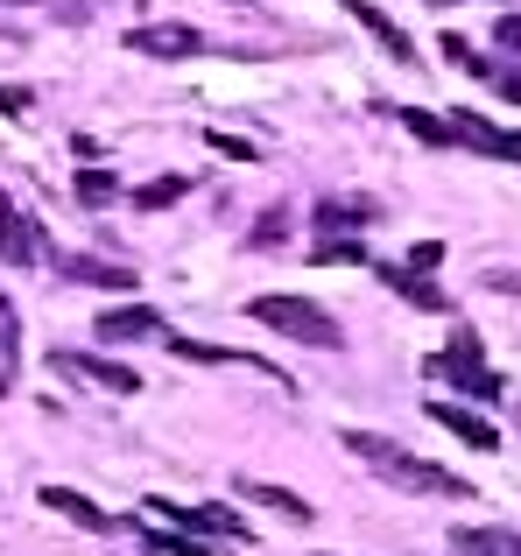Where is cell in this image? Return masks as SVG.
Listing matches in <instances>:
<instances>
[{
  "label": "cell",
  "mask_w": 521,
  "mask_h": 556,
  "mask_svg": "<svg viewBox=\"0 0 521 556\" xmlns=\"http://www.w3.org/2000/svg\"><path fill=\"white\" fill-rule=\"evenodd\" d=\"M494 85H500V92H508L514 106H521V71H494Z\"/></svg>",
  "instance_id": "cell-31"
},
{
  "label": "cell",
  "mask_w": 521,
  "mask_h": 556,
  "mask_svg": "<svg viewBox=\"0 0 521 556\" xmlns=\"http://www.w3.org/2000/svg\"><path fill=\"white\" fill-rule=\"evenodd\" d=\"M113 198H120V177H113V169H78V204L99 212V204H113Z\"/></svg>",
  "instance_id": "cell-20"
},
{
  "label": "cell",
  "mask_w": 521,
  "mask_h": 556,
  "mask_svg": "<svg viewBox=\"0 0 521 556\" xmlns=\"http://www.w3.org/2000/svg\"><path fill=\"white\" fill-rule=\"evenodd\" d=\"M494 42H500V50H521V14H500V22H494Z\"/></svg>",
  "instance_id": "cell-27"
},
{
  "label": "cell",
  "mask_w": 521,
  "mask_h": 556,
  "mask_svg": "<svg viewBox=\"0 0 521 556\" xmlns=\"http://www.w3.org/2000/svg\"><path fill=\"white\" fill-rule=\"evenodd\" d=\"M381 218L373 198H317V232H359Z\"/></svg>",
  "instance_id": "cell-15"
},
{
  "label": "cell",
  "mask_w": 521,
  "mask_h": 556,
  "mask_svg": "<svg viewBox=\"0 0 521 556\" xmlns=\"http://www.w3.org/2000/svg\"><path fill=\"white\" fill-rule=\"evenodd\" d=\"M275 240H282V212H268V218L254 226V247H275Z\"/></svg>",
  "instance_id": "cell-29"
},
{
  "label": "cell",
  "mask_w": 521,
  "mask_h": 556,
  "mask_svg": "<svg viewBox=\"0 0 521 556\" xmlns=\"http://www.w3.org/2000/svg\"><path fill=\"white\" fill-rule=\"evenodd\" d=\"M8 8H28V0H8Z\"/></svg>",
  "instance_id": "cell-34"
},
{
  "label": "cell",
  "mask_w": 521,
  "mask_h": 556,
  "mask_svg": "<svg viewBox=\"0 0 521 556\" xmlns=\"http://www.w3.org/2000/svg\"><path fill=\"white\" fill-rule=\"evenodd\" d=\"M345 451H353L367 472H381L387 486L402 493H430V501H472V486L458 472H444V465L416 458V451H402L395 437H373V430H345Z\"/></svg>",
  "instance_id": "cell-1"
},
{
  "label": "cell",
  "mask_w": 521,
  "mask_h": 556,
  "mask_svg": "<svg viewBox=\"0 0 521 556\" xmlns=\"http://www.w3.org/2000/svg\"><path fill=\"white\" fill-rule=\"evenodd\" d=\"M345 14H353V22L367 28V36L381 42V50L395 56V64H416V42H409V28H402V22H387V14L373 8V0H345Z\"/></svg>",
  "instance_id": "cell-11"
},
{
  "label": "cell",
  "mask_w": 521,
  "mask_h": 556,
  "mask_svg": "<svg viewBox=\"0 0 521 556\" xmlns=\"http://www.w3.org/2000/svg\"><path fill=\"white\" fill-rule=\"evenodd\" d=\"M155 521H169V529H191V535H219V543H247V521L233 515V507H177V501H141Z\"/></svg>",
  "instance_id": "cell-5"
},
{
  "label": "cell",
  "mask_w": 521,
  "mask_h": 556,
  "mask_svg": "<svg viewBox=\"0 0 521 556\" xmlns=\"http://www.w3.org/2000/svg\"><path fill=\"white\" fill-rule=\"evenodd\" d=\"M452 556H521L514 529H452Z\"/></svg>",
  "instance_id": "cell-16"
},
{
  "label": "cell",
  "mask_w": 521,
  "mask_h": 556,
  "mask_svg": "<svg viewBox=\"0 0 521 556\" xmlns=\"http://www.w3.org/2000/svg\"><path fill=\"white\" fill-rule=\"evenodd\" d=\"M212 149H219V155H233V163H254V141H240V135H226V127H212Z\"/></svg>",
  "instance_id": "cell-25"
},
{
  "label": "cell",
  "mask_w": 521,
  "mask_h": 556,
  "mask_svg": "<svg viewBox=\"0 0 521 556\" xmlns=\"http://www.w3.org/2000/svg\"><path fill=\"white\" fill-rule=\"evenodd\" d=\"M56 275H64V282H85V289H135V268L92 261V254H56Z\"/></svg>",
  "instance_id": "cell-13"
},
{
  "label": "cell",
  "mask_w": 521,
  "mask_h": 556,
  "mask_svg": "<svg viewBox=\"0 0 521 556\" xmlns=\"http://www.w3.org/2000/svg\"><path fill=\"white\" fill-rule=\"evenodd\" d=\"M423 408H430V422H444L452 437H466L472 451H500V430L480 416V408H466V402H444V394H430Z\"/></svg>",
  "instance_id": "cell-9"
},
{
  "label": "cell",
  "mask_w": 521,
  "mask_h": 556,
  "mask_svg": "<svg viewBox=\"0 0 521 556\" xmlns=\"http://www.w3.org/2000/svg\"><path fill=\"white\" fill-rule=\"evenodd\" d=\"M402 127H409V135H423L430 149H444V141H452V127H444L430 106H402Z\"/></svg>",
  "instance_id": "cell-22"
},
{
  "label": "cell",
  "mask_w": 521,
  "mask_h": 556,
  "mask_svg": "<svg viewBox=\"0 0 521 556\" xmlns=\"http://www.w3.org/2000/svg\"><path fill=\"white\" fill-rule=\"evenodd\" d=\"M452 141L458 149H480V155H494V163H521V135L514 127H494L486 113H452Z\"/></svg>",
  "instance_id": "cell-7"
},
{
  "label": "cell",
  "mask_w": 521,
  "mask_h": 556,
  "mask_svg": "<svg viewBox=\"0 0 521 556\" xmlns=\"http://www.w3.org/2000/svg\"><path fill=\"white\" fill-rule=\"evenodd\" d=\"M183 190H191V177H155V184H141V190H135V204H141V212H163V204H177V198H183Z\"/></svg>",
  "instance_id": "cell-21"
},
{
  "label": "cell",
  "mask_w": 521,
  "mask_h": 556,
  "mask_svg": "<svg viewBox=\"0 0 521 556\" xmlns=\"http://www.w3.org/2000/svg\"><path fill=\"white\" fill-rule=\"evenodd\" d=\"M163 311H149V303H120V311H106L92 325V339H113V345H127V339H163Z\"/></svg>",
  "instance_id": "cell-10"
},
{
  "label": "cell",
  "mask_w": 521,
  "mask_h": 556,
  "mask_svg": "<svg viewBox=\"0 0 521 556\" xmlns=\"http://www.w3.org/2000/svg\"><path fill=\"white\" fill-rule=\"evenodd\" d=\"M85 8H99V0H78V14H85Z\"/></svg>",
  "instance_id": "cell-32"
},
{
  "label": "cell",
  "mask_w": 521,
  "mask_h": 556,
  "mask_svg": "<svg viewBox=\"0 0 521 556\" xmlns=\"http://www.w3.org/2000/svg\"><path fill=\"white\" fill-rule=\"evenodd\" d=\"M444 56H452L458 71H472V78H494V56H480L472 42H458V36H444Z\"/></svg>",
  "instance_id": "cell-23"
},
{
  "label": "cell",
  "mask_w": 521,
  "mask_h": 556,
  "mask_svg": "<svg viewBox=\"0 0 521 556\" xmlns=\"http://www.w3.org/2000/svg\"><path fill=\"white\" fill-rule=\"evenodd\" d=\"M240 501H254V507H275V515H282L289 529H310V521H317V507L303 501V493H289V486H268V479H240Z\"/></svg>",
  "instance_id": "cell-12"
},
{
  "label": "cell",
  "mask_w": 521,
  "mask_h": 556,
  "mask_svg": "<svg viewBox=\"0 0 521 556\" xmlns=\"http://www.w3.org/2000/svg\"><path fill=\"white\" fill-rule=\"evenodd\" d=\"M127 50L135 56H163V64H183V56H205V36L191 22H141L127 28Z\"/></svg>",
  "instance_id": "cell-6"
},
{
  "label": "cell",
  "mask_w": 521,
  "mask_h": 556,
  "mask_svg": "<svg viewBox=\"0 0 521 556\" xmlns=\"http://www.w3.org/2000/svg\"><path fill=\"white\" fill-rule=\"evenodd\" d=\"M430 374H437V380H458V394H472V402H508V380L486 367L480 331H466V325H458V339L430 359Z\"/></svg>",
  "instance_id": "cell-3"
},
{
  "label": "cell",
  "mask_w": 521,
  "mask_h": 556,
  "mask_svg": "<svg viewBox=\"0 0 521 556\" xmlns=\"http://www.w3.org/2000/svg\"><path fill=\"white\" fill-rule=\"evenodd\" d=\"M36 501H42V507H56L64 521H78V529H92V535H113V529H120V521H113L106 507H92L85 493H71V486H42Z\"/></svg>",
  "instance_id": "cell-14"
},
{
  "label": "cell",
  "mask_w": 521,
  "mask_h": 556,
  "mask_svg": "<svg viewBox=\"0 0 521 556\" xmlns=\"http://www.w3.org/2000/svg\"><path fill=\"white\" fill-rule=\"evenodd\" d=\"M149 549H155V556H219V549H212V543H191V535H177V529L149 535Z\"/></svg>",
  "instance_id": "cell-24"
},
{
  "label": "cell",
  "mask_w": 521,
  "mask_h": 556,
  "mask_svg": "<svg viewBox=\"0 0 521 556\" xmlns=\"http://www.w3.org/2000/svg\"><path fill=\"white\" fill-rule=\"evenodd\" d=\"M437 261H444V247H437V240H416V254H409V268H423V275H430V268H437Z\"/></svg>",
  "instance_id": "cell-28"
},
{
  "label": "cell",
  "mask_w": 521,
  "mask_h": 556,
  "mask_svg": "<svg viewBox=\"0 0 521 556\" xmlns=\"http://www.w3.org/2000/svg\"><path fill=\"white\" fill-rule=\"evenodd\" d=\"M247 317H254V325H268V331H282V339L317 345V353H339V345H345L339 317H331L325 303H310V296H254Z\"/></svg>",
  "instance_id": "cell-2"
},
{
  "label": "cell",
  "mask_w": 521,
  "mask_h": 556,
  "mask_svg": "<svg viewBox=\"0 0 521 556\" xmlns=\"http://www.w3.org/2000/svg\"><path fill=\"white\" fill-rule=\"evenodd\" d=\"M36 106V92H28V85H0V113H28Z\"/></svg>",
  "instance_id": "cell-26"
},
{
  "label": "cell",
  "mask_w": 521,
  "mask_h": 556,
  "mask_svg": "<svg viewBox=\"0 0 521 556\" xmlns=\"http://www.w3.org/2000/svg\"><path fill=\"white\" fill-rule=\"evenodd\" d=\"M381 282H387V289H395V296H409V303H416V311H444V303H452V296H444V289H437V282H430V275H423V268H381Z\"/></svg>",
  "instance_id": "cell-17"
},
{
  "label": "cell",
  "mask_w": 521,
  "mask_h": 556,
  "mask_svg": "<svg viewBox=\"0 0 521 556\" xmlns=\"http://www.w3.org/2000/svg\"><path fill=\"white\" fill-rule=\"evenodd\" d=\"M14 374H22V317H14L8 289H0V394L14 388Z\"/></svg>",
  "instance_id": "cell-18"
},
{
  "label": "cell",
  "mask_w": 521,
  "mask_h": 556,
  "mask_svg": "<svg viewBox=\"0 0 521 556\" xmlns=\"http://www.w3.org/2000/svg\"><path fill=\"white\" fill-rule=\"evenodd\" d=\"M325 268H339V261H367V247H359V232H317V247H310Z\"/></svg>",
  "instance_id": "cell-19"
},
{
  "label": "cell",
  "mask_w": 521,
  "mask_h": 556,
  "mask_svg": "<svg viewBox=\"0 0 521 556\" xmlns=\"http://www.w3.org/2000/svg\"><path fill=\"white\" fill-rule=\"evenodd\" d=\"M0 261H8V268H36V261H50V240H42V226L8 198V190H0Z\"/></svg>",
  "instance_id": "cell-4"
},
{
  "label": "cell",
  "mask_w": 521,
  "mask_h": 556,
  "mask_svg": "<svg viewBox=\"0 0 521 556\" xmlns=\"http://www.w3.org/2000/svg\"><path fill=\"white\" fill-rule=\"evenodd\" d=\"M486 289L494 296H521V275H486Z\"/></svg>",
  "instance_id": "cell-30"
},
{
  "label": "cell",
  "mask_w": 521,
  "mask_h": 556,
  "mask_svg": "<svg viewBox=\"0 0 521 556\" xmlns=\"http://www.w3.org/2000/svg\"><path fill=\"white\" fill-rule=\"evenodd\" d=\"M430 8H452V0H430Z\"/></svg>",
  "instance_id": "cell-33"
},
{
  "label": "cell",
  "mask_w": 521,
  "mask_h": 556,
  "mask_svg": "<svg viewBox=\"0 0 521 556\" xmlns=\"http://www.w3.org/2000/svg\"><path fill=\"white\" fill-rule=\"evenodd\" d=\"M56 374H78V380H92V388H106V394H141V374L135 367H120V359H106V353H64L56 345Z\"/></svg>",
  "instance_id": "cell-8"
}]
</instances>
